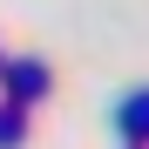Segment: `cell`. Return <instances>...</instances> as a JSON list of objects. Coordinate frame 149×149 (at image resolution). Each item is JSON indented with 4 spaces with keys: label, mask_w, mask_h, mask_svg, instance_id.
Instances as JSON below:
<instances>
[{
    "label": "cell",
    "mask_w": 149,
    "mask_h": 149,
    "mask_svg": "<svg viewBox=\"0 0 149 149\" xmlns=\"http://www.w3.org/2000/svg\"><path fill=\"white\" fill-rule=\"evenodd\" d=\"M20 142V109H0V149Z\"/></svg>",
    "instance_id": "7a4b0ae2"
},
{
    "label": "cell",
    "mask_w": 149,
    "mask_h": 149,
    "mask_svg": "<svg viewBox=\"0 0 149 149\" xmlns=\"http://www.w3.org/2000/svg\"><path fill=\"white\" fill-rule=\"evenodd\" d=\"M122 122H129V136H149V95H142V102H129V115H122Z\"/></svg>",
    "instance_id": "3957f363"
},
{
    "label": "cell",
    "mask_w": 149,
    "mask_h": 149,
    "mask_svg": "<svg viewBox=\"0 0 149 149\" xmlns=\"http://www.w3.org/2000/svg\"><path fill=\"white\" fill-rule=\"evenodd\" d=\"M7 95H14V102L47 95V68H41V61H14V68H7Z\"/></svg>",
    "instance_id": "6da1fadb"
}]
</instances>
